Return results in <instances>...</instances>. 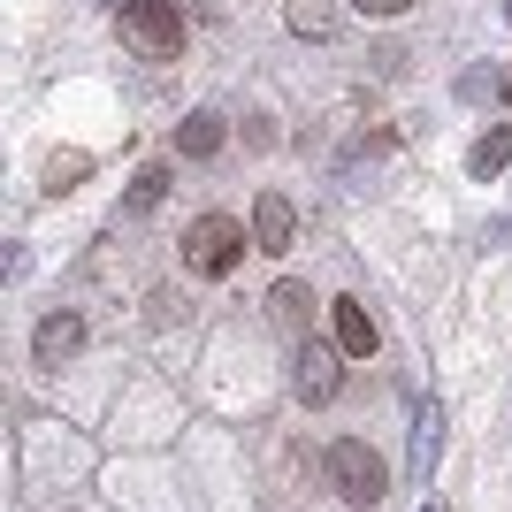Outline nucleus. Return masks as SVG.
<instances>
[{
  "mask_svg": "<svg viewBox=\"0 0 512 512\" xmlns=\"http://www.w3.org/2000/svg\"><path fill=\"white\" fill-rule=\"evenodd\" d=\"M505 107H512V77H505Z\"/></svg>",
  "mask_w": 512,
  "mask_h": 512,
  "instance_id": "16",
  "label": "nucleus"
},
{
  "mask_svg": "<svg viewBox=\"0 0 512 512\" xmlns=\"http://www.w3.org/2000/svg\"><path fill=\"white\" fill-rule=\"evenodd\" d=\"M352 8H360V16H406L413 0H352Z\"/></svg>",
  "mask_w": 512,
  "mask_h": 512,
  "instance_id": "15",
  "label": "nucleus"
},
{
  "mask_svg": "<svg viewBox=\"0 0 512 512\" xmlns=\"http://www.w3.org/2000/svg\"><path fill=\"white\" fill-rule=\"evenodd\" d=\"M268 321H276V329H306V321H314V291H306V283H276V291H268Z\"/></svg>",
  "mask_w": 512,
  "mask_h": 512,
  "instance_id": "10",
  "label": "nucleus"
},
{
  "mask_svg": "<svg viewBox=\"0 0 512 512\" xmlns=\"http://www.w3.org/2000/svg\"><path fill=\"white\" fill-rule=\"evenodd\" d=\"M169 199V169H138V184H130V214H153Z\"/></svg>",
  "mask_w": 512,
  "mask_h": 512,
  "instance_id": "14",
  "label": "nucleus"
},
{
  "mask_svg": "<svg viewBox=\"0 0 512 512\" xmlns=\"http://www.w3.org/2000/svg\"><path fill=\"white\" fill-rule=\"evenodd\" d=\"M329 337L344 344V360H375L383 329H375V314H367L360 299H329Z\"/></svg>",
  "mask_w": 512,
  "mask_h": 512,
  "instance_id": "5",
  "label": "nucleus"
},
{
  "mask_svg": "<svg viewBox=\"0 0 512 512\" xmlns=\"http://www.w3.org/2000/svg\"><path fill=\"white\" fill-rule=\"evenodd\" d=\"M85 176H92V153H54V161H46V192L62 199V192H77Z\"/></svg>",
  "mask_w": 512,
  "mask_h": 512,
  "instance_id": "12",
  "label": "nucleus"
},
{
  "mask_svg": "<svg viewBox=\"0 0 512 512\" xmlns=\"http://www.w3.org/2000/svg\"><path fill=\"white\" fill-rule=\"evenodd\" d=\"M31 352H39V367L77 360V352H85V321H77V314H46V321H39V337H31Z\"/></svg>",
  "mask_w": 512,
  "mask_h": 512,
  "instance_id": "7",
  "label": "nucleus"
},
{
  "mask_svg": "<svg viewBox=\"0 0 512 512\" xmlns=\"http://www.w3.org/2000/svg\"><path fill=\"white\" fill-rule=\"evenodd\" d=\"M436 451H444V413L436 406H413V474H436Z\"/></svg>",
  "mask_w": 512,
  "mask_h": 512,
  "instance_id": "9",
  "label": "nucleus"
},
{
  "mask_svg": "<svg viewBox=\"0 0 512 512\" xmlns=\"http://www.w3.org/2000/svg\"><path fill=\"white\" fill-rule=\"evenodd\" d=\"M245 245H253V237H245L237 214H199L192 230H184V260H192V276H207V283L230 276L237 260H245Z\"/></svg>",
  "mask_w": 512,
  "mask_h": 512,
  "instance_id": "1",
  "label": "nucleus"
},
{
  "mask_svg": "<svg viewBox=\"0 0 512 512\" xmlns=\"http://www.w3.org/2000/svg\"><path fill=\"white\" fill-rule=\"evenodd\" d=\"M505 161H512V123H497V130H482L474 138V153H467V169L490 184V176H505Z\"/></svg>",
  "mask_w": 512,
  "mask_h": 512,
  "instance_id": "11",
  "label": "nucleus"
},
{
  "mask_svg": "<svg viewBox=\"0 0 512 512\" xmlns=\"http://www.w3.org/2000/svg\"><path fill=\"white\" fill-rule=\"evenodd\" d=\"M176 153H184V161H214V153H222V115H207V107L184 115V123H176Z\"/></svg>",
  "mask_w": 512,
  "mask_h": 512,
  "instance_id": "8",
  "label": "nucleus"
},
{
  "mask_svg": "<svg viewBox=\"0 0 512 512\" xmlns=\"http://www.w3.org/2000/svg\"><path fill=\"white\" fill-rule=\"evenodd\" d=\"M329 482H337V497H352V505H383L390 497V467L375 459V444H360V436L329 444Z\"/></svg>",
  "mask_w": 512,
  "mask_h": 512,
  "instance_id": "2",
  "label": "nucleus"
},
{
  "mask_svg": "<svg viewBox=\"0 0 512 512\" xmlns=\"http://www.w3.org/2000/svg\"><path fill=\"white\" fill-rule=\"evenodd\" d=\"M421 512H444V505H421Z\"/></svg>",
  "mask_w": 512,
  "mask_h": 512,
  "instance_id": "17",
  "label": "nucleus"
},
{
  "mask_svg": "<svg viewBox=\"0 0 512 512\" xmlns=\"http://www.w3.org/2000/svg\"><path fill=\"white\" fill-rule=\"evenodd\" d=\"M115 8H123V31L146 62H176L184 54V16H176L169 0H115Z\"/></svg>",
  "mask_w": 512,
  "mask_h": 512,
  "instance_id": "3",
  "label": "nucleus"
},
{
  "mask_svg": "<svg viewBox=\"0 0 512 512\" xmlns=\"http://www.w3.org/2000/svg\"><path fill=\"white\" fill-rule=\"evenodd\" d=\"M291 31H299V39H329V31H337V16H329L321 0H291Z\"/></svg>",
  "mask_w": 512,
  "mask_h": 512,
  "instance_id": "13",
  "label": "nucleus"
},
{
  "mask_svg": "<svg viewBox=\"0 0 512 512\" xmlns=\"http://www.w3.org/2000/svg\"><path fill=\"white\" fill-rule=\"evenodd\" d=\"M344 344H306V352H299V398H306V406H329V398H337V390H344Z\"/></svg>",
  "mask_w": 512,
  "mask_h": 512,
  "instance_id": "6",
  "label": "nucleus"
},
{
  "mask_svg": "<svg viewBox=\"0 0 512 512\" xmlns=\"http://www.w3.org/2000/svg\"><path fill=\"white\" fill-rule=\"evenodd\" d=\"M253 245L260 253H291V245H299V207H291L283 192L253 199Z\"/></svg>",
  "mask_w": 512,
  "mask_h": 512,
  "instance_id": "4",
  "label": "nucleus"
}]
</instances>
